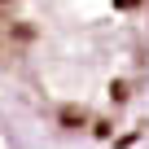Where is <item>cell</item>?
I'll list each match as a JSON object with an SVG mask.
<instances>
[{
	"label": "cell",
	"mask_w": 149,
	"mask_h": 149,
	"mask_svg": "<svg viewBox=\"0 0 149 149\" xmlns=\"http://www.w3.org/2000/svg\"><path fill=\"white\" fill-rule=\"evenodd\" d=\"M0 84L53 136L114 145L149 92V0H0Z\"/></svg>",
	"instance_id": "1"
},
{
	"label": "cell",
	"mask_w": 149,
	"mask_h": 149,
	"mask_svg": "<svg viewBox=\"0 0 149 149\" xmlns=\"http://www.w3.org/2000/svg\"><path fill=\"white\" fill-rule=\"evenodd\" d=\"M0 149H26V140H22V132L9 114H0Z\"/></svg>",
	"instance_id": "2"
}]
</instances>
